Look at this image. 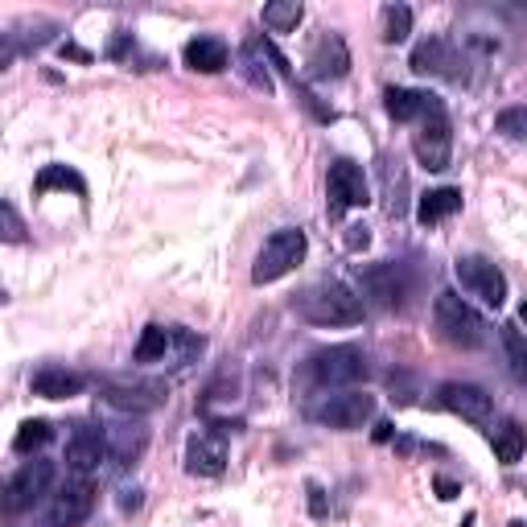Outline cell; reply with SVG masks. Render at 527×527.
Masks as SVG:
<instances>
[{"mask_svg":"<svg viewBox=\"0 0 527 527\" xmlns=\"http://www.w3.org/2000/svg\"><path fill=\"white\" fill-rule=\"evenodd\" d=\"M297 313L313 326H359L363 301L350 293L342 280H318L297 297Z\"/></svg>","mask_w":527,"mask_h":527,"instance_id":"6da1fadb","label":"cell"},{"mask_svg":"<svg viewBox=\"0 0 527 527\" xmlns=\"http://www.w3.org/2000/svg\"><path fill=\"white\" fill-rule=\"evenodd\" d=\"M305 375L313 379V388L342 392V388H350V383H359L367 375V355L359 346H322V350H313L309 355Z\"/></svg>","mask_w":527,"mask_h":527,"instance_id":"7a4b0ae2","label":"cell"},{"mask_svg":"<svg viewBox=\"0 0 527 527\" xmlns=\"http://www.w3.org/2000/svg\"><path fill=\"white\" fill-rule=\"evenodd\" d=\"M433 326H437L441 342L458 346V350H478L486 342V326L478 318V309L470 301H462L458 293H437V301H433Z\"/></svg>","mask_w":527,"mask_h":527,"instance_id":"3957f363","label":"cell"},{"mask_svg":"<svg viewBox=\"0 0 527 527\" xmlns=\"http://www.w3.org/2000/svg\"><path fill=\"white\" fill-rule=\"evenodd\" d=\"M305 252H309V239H305L301 227H280V231H272L264 239L256 264H252V280H256V285H272V280L289 276L305 260Z\"/></svg>","mask_w":527,"mask_h":527,"instance_id":"277c9868","label":"cell"},{"mask_svg":"<svg viewBox=\"0 0 527 527\" xmlns=\"http://www.w3.org/2000/svg\"><path fill=\"white\" fill-rule=\"evenodd\" d=\"M375 412V400L359 388H342V392H330L322 404H313L309 416L318 420V425H330V429H342V433H355L363 429Z\"/></svg>","mask_w":527,"mask_h":527,"instance_id":"5b68a950","label":"cell"},{"mask_svg":"<svg viewBox=\"0 0 527 527\" xmlns=\"http://www.w3.org/2000/svg\"><path fill=\"white\" fill-rule=\"evenodd\" d=\"M453 272H458L462 289L470 297H478L490 309H503V301H507V276H503V268L495 260H486V256H462L458 264H453Z\"/></svg>","mask_w":527,"mask_h":527,"instance_id":"8992f818","label":"cell"},{"mask_svg":"<svg viewBox=\"0 0 527 527\" xmlns=\"http://www.w3.org/2000/svg\"><path fill=\"white\" fill-rule=\"evenodd\" d=\"M50 486H54V462L33 458V462H25V466L9 478V486H5V507H9L13 515H21V511H29V507H38L42 495H50Z\"/></svg>","mask_w":527,"mask_h":527,"instance_id":"52a82bcc","label":"cell"},{"mask_svg":"<svg viewBox=\"0 0 527 527\" xmlns=\"http://www.w3.org/2000/svg\"><path fill=\"white\" fill-rule=\"evenodd\" d=\"M371 202V186H367V173L363 165L338 157L330 165V215L338 219L342 210H359Z\"/></svg>","mask_w":527,"mask_h":527,"instance_id":"ba28073f","label":"cell"},{"mask_svg":"<svg viewBox=\"0 0 527 527\" xmlns=\"http://www.w3.org/2000/svg\"><path fill=\"white\" fill-rule=\"evenodd\" d=\"M359 285L383 309H404L408 305V293H412V280H408L404 264H371V268H363Z\"/></svg>","mask_w":527,"mask_h":527,"instance_id":"9c48e42d","label":"cell"},{"mask_svg":"<svg viewBox=\"0 0 527 527\" xmlns=\"http://www.w3.org/2000/svg\"><path fill=\"white\" fill-rule=\"evenodd\" d=\"M91 507H95V486L87 478H75L50 499V511L42 515V527H83Z\"/></svg>","mask_w":527,"mask_h":527,"instance_id":"30bf717a","label":"cell"},{"mask_svg":"<svg viewBox=\"0 0 527 527\" xmlns=\"http://www.w3.org/2000/svg\"><path fill=\"white\" fill-rule=\"evenodd\" d=\"M437 404L453 416L470 420V425H490V416H495V400H490L478 383H462V379H449L437 388Z\"/></svg>","mask_w":527,"mask_h":527,"instance_id":"8fae6325","label":"cell"},{"mask_svg":"<svg viewBox=\"0 0 527 527\" xmlns=\"http://www.w3.org/2000/svg\"><path fill=\"white\" fill-rule=\"evenodd\" d=\"M103 400L120 412H153L165 404V383H157V379H103Z\"/></svg>","mask_w":527,"mask_h":527,"instance_id":"7c38bea8","label":"cell"},{"mask_svg":"<svg viewBox=\"0 0 527 527\" xmlns=\"http://www.w3.org/2000/svg\"><path fill=\"white\" fill-rule=\"evenodd\" d=\"M112 458V441H108V429L99 425H79L66 441V466L75 470L79 478H87L91 470H99L103 462Z\"/></svg>","mask_w":527,"mask_h":527,"instance_id":"4fadbf2b","label":"cell"},{"mask_svg":"<svg viewBox=\"0 0 527 527\" xmlns=\"http://www.w3.org/2000/svg\"><path fill=\"white\" fill-rule=\"evenodd\" d=\"M412 153L416 161L425 165L429 173H441L449 169V157H453V132H449V116H437V120H425L412 136Z\"/></svg>","mask_w":527,"mask_h":527,"instance_id":"5bb4252c","label":"cell"},{"mask_svg":"<svg viewBox=\"0 0 527 527\" xmlns=\"http://www.w3.org/2000/svg\"><path fill=\"white\" fill-rule=\"evenodd\" d=\"M383 108H388L392 120L400 124H412V120H437L445 116V103L433 95V91H408V87H388L383 91Z\"/></svg>","mask_w":527,"mask_h":527,"instance_id":"9a60e30c","label":"cell"},{"mask_svg":"<svg viewBox=\"0 0 527 527\" xmlns=\"http://www.w3.org/2000/svg\"><path fill=\"white\" fill-rule=\"evenodd\" d=\"M83 388H87V375L70 371V367H58V363L38 367L33 379H29V392L42 396V400H70V396H83Z\"/></svg>","mask_w":527,"mask_h":527,"instance_id":"2e32d148","label":"cell"},{"mask_svg":"<svg viewBox=\"0 0 527 527\" xmlns=\"http://www.w3.org/2000/svg\"><path fill=\"white\" fill-rule=\"evenodd\" d=\"M350 70V50L342 42V33H322L309 50V75L313 79H342Z\"/></svg>","mask_w":527,"mask_h":527,"instance_id":"e0dca14e","label":"cell"},{"mask_svg":"<svg viewBox=\"0 0 527 527\" xmlns=\"http://www.w3.org/2000/svg\"><path fill=\"white\" fill-rule=\"evenodd\" d=\"M227 466V445L223 437H210V433H198L186 441V470L198 474V478H215L223 474Z\"/></svg>","mask_w":527,"mask_h":527,"instance_id":"ac0fdd59","label":"cell"},{"mask_svg":"<svg viewBox=\"0 0 527 527\" xmlns=\"http://www.w3.org/2000/svg\"><path fill=\"white\" fill-rule=\"evenodd\" d=\"M458 210H462V190L458 186H441V190L420 194V202H416V223L420 227H437L449 215H458Z\"/></svg>","mask_w":527,"mask_h":527,"instance_id":"d6986e66","label":"cell"},{"mask_svg":"<svg viewBox=\"0 0 527 527\" xmlns=\"http://www.w3.org/2000/svg\"><path fill=\"white\" fill-rule=\"evenodd\" d=\"M182 58L190 70H198V75H219V70H227V62H231V50L223 38H194V42H186Z\"/></svg>","mask_w":527,"mask_h":527,"instance_id":"ffe728a7","label":"cell"},{"mask_svg":"<svg viewBox=\"0 0 527 527\" xmlns=\"http://www.w3.org/2000/svg\"><path fill=\"white\" fill-rule=\"evenodd\" d=\"M490 445H495V458L503 466H515L523 458V449H527V429L519 425V420H499L495 429H490Z\"/></svg>","mask_w":527,"mask_h":527,"instance_id":"44dd1931","label":"cell"},{"mask_svg":"<svg viewBox=\"0 0 527 527\" xmlns=\"http://www.w3.org/2000/svg\"><path fill=\"white\" fill-rule=\"evenodd\" d=\"M264 62H268L264 38H248V42L239 46V70H243V79H248L252 87H260V91H272L276 83H272V70Z\"/></svg>","mask_w":527,"mask_h":527,"instance_id":"7402d4cb","label":"cell"},{"mask_svg":"<svg viewBox=\"0 0 527 527\" xmlns=\"http://www.w3.org/2000/svg\"><path fill=\"white\" fill-rule=\"evenodd\" d=\"M108 441H112V458L120 466H128V462H136L140 453H145L149 429L145 425H116V429H108Z\"/></svg>","mask_w":527,"mask_h":527,"instance_id":"603a6c76","label":"cell"},{"mask_svg":"<svg viewBox=\"0 0 527 527\" xmlns=\"http://www.w3.org/2000/svg\"><path fill=\"white\" fill-rule=\"evenodd\" d=\"M178 342V330H165V326H145L140 330V342H136V350H132V359L136 363H165V355H169V346Z\"/></svg>","mask_w":527,"mask_h":527,"instance_id":"cb8c5ba5","label":"cell"},{"mask_svg":"<svg viewBox=\"0 0 527 527\" xmlns=\"http://www.w3.org/2000/svg\"><path fill=\"white\" fill-rule=\"evenodd\" d=\"M449 66H453V54H449V42L441 38H429L412 50V70H420V75H453Z\"/></svg>","mask_w":527,"mask_h":527,"instance_id":"d4e9b609","label":"cell"},{"mask_svg":"<svg viewBox=\"0 0 527 527\" xmlns=\"http://www.w3.org/2000/svg\"><path fill=\"white\" fill-rule=\"evenodd\" d=\"M33 190H38V194H50V190H75L79 198H87L83 173H75L70 165H42V173H38V182H33Z\"/></svg>","mask_w":527,"mask_h":527,"instance_id":"484cf974","label":"cell"},{"mask_svg":"<svg viewBox=\"0 0 527 527\" xmlns=\"http://www.w3.org/2000/svg\"><path fill=\"white\" fill-rule=\"evenodd\" d=\"M260 17H264V25L272 33H293L301 25V17H305V5H301V0H272V5H264Z\"/></svg>","mask_w":527,"mask_h":527,"instance_id":"4316f807","label":"cell"},{"mask_svg":"<svg viewBox=\"0 0 527 527\" xmlns=\"http://www.w3.org/2000/svg\"><path fill=\"white\" fill-rule=\"evenodd\" d=\"M503 346H507V363L511 375L527 388V338L519 334V326H503Z\"/></svg>","mask_w":527,"mask_h":527,"instance_id":"83f0119b","label":"cell"},{"mask_svg":"<svg viewBox=\"0 0 527 527\" xmlns=\"http://www.w3.org/2000/svg\"><path fill=\"white\" fill-rule=\"evenodd\" d=\"M412 33V9L408 5H388L383 9V42H408Z\"/></svg>","mask_w":527,"mask_h":527,"instance_id":"f1b7e54d","label":"cell"},{"mask_svg":"<svg viewBox=\"0 0 527 527\" xmlns=\"http://www.w3.org/2000/svg\"><path fill=\"white\" fill-rule=\"evenodd\" d=\"M50 437H54L50 420H25V425L17 429V437H13V449H17V453H33V449L50 445Z\"/></svg>","mask_w":527,"mask_h":527,"instance_id":"f546056e","label":"cell"},{"mask_svg":"<svg viewBox=\"0 0 527 527\" xmlns=\"http://www.w3.org/2000/svg\"><path fill=\"white\" fill-rule=\"evenodd\" d=\"M495 132L511 136V140H527V103H515V108H503L495 116Z\"/></svg>","mask_w":527,"mask_h":527,"instance_id":"4dcf8cb0","label":"cell"},{"mask_svg":"<svg viewBox=\"0 0 527 527\" xmlns=\"http://www.w3.org/2000/svg\"><path fill=\"white\" fill-rule=\"evenodd\" d=\"M0 219H5V239H9V243H21V239H25V227H21V219H17V206H13V202H0Z\"/></svg>","mask_w":527,"mask_h":527,"instance_id":"1f68e13d","label":"cell"},{"mask_svg":"<svg viewBox=\"0 0 527 527\" xmlns=\"http://www.w3.org/2000/svg\"><path fill=\"white\" fill-rule=\"evenodd\" d=\"M350 235H346V248L350 252H359V248H367V227H346Z\"/></svg>","mask_w":527,"mask_h":527,"instance_id":"d6a6232c","label":"cell"},{"mask_svg":"<svg viewBox=\"0 0 527 527\" xmlns=\"http://www.w3.org/2000/svg\"><path fill=\"white\" fill-rule=\"evenodd\" d=\"M309 507H313V515H326V503H322V486L318 482H309Z\"/></svg>","mask_w":527,"mask_h":527,"instance_id":"836d02e7","label":"cell"},{"mask_svg":"<svg viewBox=\"0 0 527 527\" xmlns=\"http://www.w3.org/2000/svg\"><path fill=\"white\" fill-rule=\"evenodd\" d=\"M437 495H441V499H458V495H462V486L453 482V478H437Z\"/></svg>","mask_w":527,"mask_h":527,"instance_id":"e575fe53","label":"cell"},{"mask_svg":"<svg viewBox=\"0 0 527 527\" xmlns=\"http://www.w3.org/2000/svg\"><path fill=\"white\" fill-rule=\"evenodd\" d=\"M140 507V490H120V511H136Z\"/></svg>","mask_w":527,"mask_h":527,"instance_id":"d590c367","label":"cell"},{"mask_svg":"<svg viewBox=\"0 0 527 527\" xmlns=\"http://www.w3.org/2000/svg\"><path fill=\"white\" fill-rule=\"evenodd\" d=\"M62 58H79V62H91V54H87V50H79V46H62Z\"/></svg>","mask_w":527,"mask_h":527,"instance_id":"8d00e7d4","label":"cell"},{"mask_svg":"<svg viewBox=\"0 0 527 527\" xmlns=\"http://www.w3.org/2000/svg\"><path fill=\"white\" fill-rule=\"evenodd\" d=\"M519 322H523V326H527V301H523V305H519Z\"/></svg>","mask_w":527,"mask_h":527,"instance_id":"74e56055","label":"cell"},{"mask_svg":"<svg viewBox=\"0 0 527 527\" xmlns=\"http://www.w3.org/2000/svg\"><path fill=\"white\" fill-rule=\"evenodd\" d=\"M507 527H527V523H523V519H511V523H507Z\"/></svg>","mask_w":527,"mask_h":527,"instance_id":"f35d334b","label":"cell"}]
</instances>
